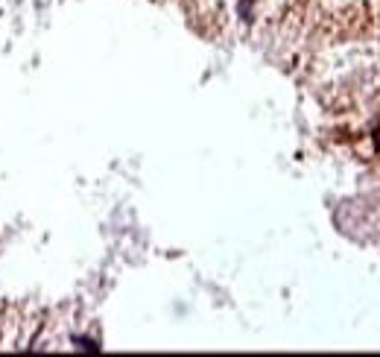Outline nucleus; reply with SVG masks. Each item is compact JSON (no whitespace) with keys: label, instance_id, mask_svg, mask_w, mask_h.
<instances>
[{"label":"nucleus","instance_id":"f257e3e1","mask_svg":"<svg viewBox=\"0 0 380 357\" xmlns=\"http://www.w3.org/2000/svg\"><path fill=\"white\" fill-rule=\"evenodd\" d=\"M73 343H76V349H85V351H100V346H97L94 340H85V337H76Z\"/></svg>","mask_w":380,"mask_h":357},{"label":"nucleus","instance_id":"f03ea898","mask_svg":"<svg viewBox=\"0 0 380 357\" xmlns=\"http://www.w3.org/2000/svg\"><path fill=\"white\" fill-rule=\"evenodd\" d=\"M374 147L380 150V129H377V132H374Z\"/></svg>","mask_w":380,"mask_h":357}]
</instances>
